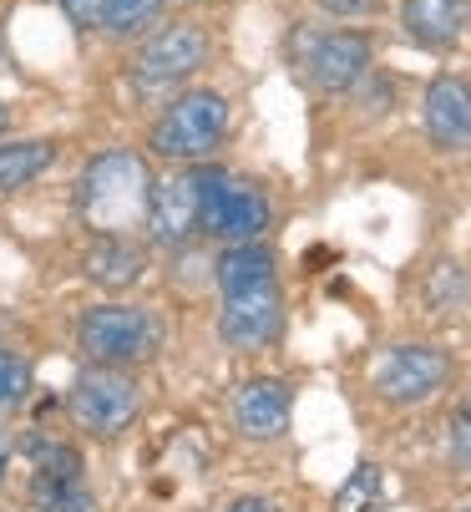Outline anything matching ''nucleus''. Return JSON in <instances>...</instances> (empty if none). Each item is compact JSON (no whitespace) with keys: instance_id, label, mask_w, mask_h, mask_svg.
<instances>
[{"instance_id":"obj_9","label":"nucleus","mask_w":471,"mask_h":512,"mask_svg":"<svg viewBox=\"0 0 471 512\" xmlns=\"http://www.w3.org/2000/svg\"><path fill=\"white\" fill-rule=\"evenodd\" d=\"M370 36L365 31H314L299 66H304V77L309 87H320L330 97L340 92H355L365 77H370Z\"/></svg>"},{"instance_id":"obj_8","label":"nucleus","mask_w":471,"mask_h":512,"mask_svg":"<svg viewBox=\"0 0 471 512\" xmlns=\"http://www.w3.org/2000/svg\"><path fill=\"white\" fill-rule=\"evenodd\" d=\"M446 381H451V355L441 345H426V340L390 345L375 360V371H370V386H375V396L385 406H421Z\"/></svg>"},{"instance_id":"obj_4","label":"nucleus","mask_w":471,"mask_h":512,"mask_svg":"<svg viewBox=\"0 0 471 512\" xmlns=\"http://www.w3.org/2000/svg\"><path fill=\"white\" fill-rule=\"evenodd\" d=\"M228 137V102L213 87H183L147 127V148L163 163H208Z\"/></svg>"},{"instance_id":"obj_2","label":"nucleus","mask_w":471,"mask_h":512,"mask_svg":"<svg viewBox=\"0 0 471 512\" xmlns=\"http://www.w3.org/2000/svg\"><path fill=\"white\" fill-rule=\"evenodd\" d=\"M203 66H208V31L198 21H157L137 41L127 77L142 102H157V97H178Z\"/></svg>"},{"instance_id":"obj_12","label":"nucleus","mask_w":471,"mask_h":512,"mask_svg":"<svg viewBox=\"0 0 471 512\" xmlns=\"http://www.w3.org/2000/svg\"><path fill=\"white\" fill-rule=\"evenodd\" d=\"M421 127L431 137V148H441V153L471 148V82L456 77V71L431 77V87L421 97Z\"/></svg>"},{"instance_id":"obj_7","label":"nucleus","mask_w":471,"mask_h":512,"mask_svg":"<svg viewBox=\"0 0 471 512\" xmlns=\"http://www.w3.org/2000/svg\"><path fill=\"white\" fill-rule=\"evenodd\" d=\"M66 411H71V421L82 426L87 436L112 442V436H122V431L137 426V416H142V386L127 376V365H97L92 360L87 371L71 381Z\"/></svg>"},{"instance_id":"obj_21","label":"nucleus","mask_w":471,"mask_h":512,"mask_svg":"<svg viewBox=\"0 0 471 512\" xmlns=\"http://www.w3.org/2000/svg\"><path fill=\"white\" fill-rule=\"evenodd\" d=\"M446 447H451V462L461 472H471V406H461L451 416V436H446Z\"/></svg>"},{"instance_id":"obj_11","label":"nucleus","mask_w":471,"mask_h":512,"mask_svg":"<svg viewBox=\"0 0 471 512\" xmlns=\"http://www.w3.org/2000/svg\"><path fill=\"white\" fill-rule=\"evenodd\" d=\"M228 416L249 442H279L289 431V416H294V391L279 376H254V381L228 391Z\"/></svg>"},{"instance_id":"obj_10","label":"nucleus","mask_w":471,"mask_h":512,"mask_svg":"<svg viewBox=\"0 0 471 512\" xmlns=\"http://www.w3.org/2000/svg\"><path fill=\"white\" fill-rule=\"evenodd\" d=\"M142 218H147L157 249H183L198 234V178H193V168L152 178Z\"/></svg>"},{"instance_id":"obj_15","label":"nucleus","mask_w":471,"mask_h":512,"mask_svg":"<svg viewBox=\"0 0 471 512\" xmlns=\"http://www.w3.org/2000/svg\"><path fill=\"white\" fill-rule=\"evenodd\" d=\"M56 163V142L51 137H21V142H0V193H21Z\"/></svg>"},{"instance_id":"obj_24","label":"nucleus","mask_w":471,"mask_h":512,"mask_svg":"<svg viewBox=\"0 0 471 512\" xmlns=\"http://www.w3.org/2000/svg\"><path fill=\"white\" fill-rule=\"evenodd\" d=\"M228 512H279V502H269V497H259V492H244V497L228 502Z\"/></svg>"},{"instance_id":"obj_14","label":"nucleus","mask_w":471,"mask_h":512,"mask_svg":"<svg viewBox=\"0 0 471 512\" xmlns=\"http://www.w3.org/2000/svg\"><path fill=\"white\" fill-rule=\"evenodd\" d=\"M142 274H147V249L132 244L127 234H97V244L87 249V279L107 295H127Z\"/></svg>"},{"instance_id":"obj_16","label":"nucleus","mask_w":471,"mask_h":512,"mask_svg":"<svg viewBox=\"0 0 471 512\" xmlns=\"http://www.w3.org/2000/svg\"><path fill=\"white\" fill-rule=\"evenodd\" d=\"M168 0H102V16H97V31L107 41H142L157 21H163Z\"/></svg>"},{"instance_id":"obj_25","label":"nucleus","mask_w":471,"mask_h":512,"mask_svg":"<svg viewBox=\"0 0 471 512\" xmlns=\"http://www.w3.org/2000/svg\"><path fill=\"white\" fill-rule=\"evenodd\" d=\"M6 472H11V436L0 431V482H6Z\"/></svg>"},{"instance_id":"obj_5","label":"nucleus","mask_w":471,"mask_h":512,"mask_svg":"<svg viewBox=\"0 0 471 512\" xmlns=\"http://www.w3.org/2000/svg\"><path fill=\"white\" fill-rule=\"evenodd\" d=\"M76 208L97 234H132V224L147 208V173L142 158L127 148H112L102 158H92L82 193H76Z\"/></svg>"},{"instance_id":"obj_13","label":"nucleus","mask_w":471,"mask_h":512,"mask_svg":"<svg viewBox=\"0 0 471 512\" xmlns=\"http://www.w3.org/2000/svg\"><path fill=\"white\" fill-rule=\"evenodd\" d=\"M471 26V0H401V31L421 51H451Z\"/></svg>"},{"instance_id":"obj_19","label":"nucleus","mask_w":471,"mask_h":512,"mask_svg":"<svg viewBox=\"0 0 471 512\" xmlns=\"http://www.w3.org/2000/svg\"><path fill=\"white\" fill-rule=\"evenodd\" d=\"M36 487H41L46 512H97V502L87 492V477H46Z\"/></svg>"},{"instance_id":"obj_26","label":"nucleus","mask_w":471,"mask_h":512,"mask_svg":"<svg viewBox=\"0 0 471 512\" xmlns=\"http://www.w3.org/2000/svg\"><path fill=\"white\" fill-rule=\"evenodd\" d=\"M0 132H6V102H0Z\"/></svg>"},{"instance_id":"obj_1","label":"nucleus","mask_w":471,"mask_h":512,"mask_svg":"<svg viewBox=\"0 0 471 512\" xmlns=\"http://www.w3.org/2000/svg\"><path fill=\"white\" fill-rule=\"evenodd\" d=\"M218 284V335L233 350H264L284 330V289H279V259L264 239L254 244H223L213 259Z\"/></svg>"},{"instance_id":"obj_3","label":"nucleus","mask_w":471,"mask_h":512,"mask_svg":"<svg viewBox=\"0 0 471 512\" xmlns=\"http://www.w3.org/2000/svg\"><path fill=\"white\" fill-rule=\"evenodd\" d=\"M193 178H198V234L203 239L254 244L269 234L274 208L259 183L228 173V168H213V163H193Z\"/></svg>"},{"instance_id":"obj_18","label":"nucleus","mask_w":471,"mask_h":512,"mask_svg":"<svg viewBox=\"0 0 471 512\" xmlns=\"http://www.w3.org/2000/svg\"><path fill=\"white\" fill-rule=\"evenodd\" d=\"M380 492H385V472L370 467V462H360V467L345 477V487L335 492V512H370V507L380 502Z\"/></svg>"},{"instance_id":"obj_17","label":"nucleus","mask_w":471,"mask_h":512,"mask_svg":"<svg viewBox=\"0 0 471 512\" xmlns=\"http://www.w3.org/2000/svg\"><path fill=\"white\" fill-rule=\"evenodd\" d=\"M26 396H31V365H26V355L11 350V345H0V416L21 411Z\"/></svg>"},{"instance_id":"obj_23","label":"nucleus","mask_w":471,"mask_h":512,"mask_svg":"<svg viewBox=\"0 0 471 512\" xmlns=\"http://www.w3.org/2000/svg\"><path fill=\"white\" fill-rule=\"evenodd\" d=\"M56 6H61V16L76 21V26H97V16H102V0H56Z\"/></svg>"},{"instance_id":"obj_22","label":"nucleus","mask_w":471,"mask_h":512,"mask_svg":"<svg viewBox=\"0 0 471 512\" xmlns=\"http://www.w3.org/2000/svg\"><path fill=\"white\" fill-rule=\"evenodd\" d=\"M325 16H335V21H360V16H370L375 11V0H314Z\"/></svg>"},{"instance_id":"obj_20","label":"nucleus","mask_w":471,"mask_h":512,"mask_svg":"<svg viewBox=\"0 0 471 512\" xmlns=\"http://www.w3.org/2000/svg\"><path fill=\"white\" fill-rule=\"evenodd\" d=\"M426 300L441 305V310L461 305V300H466V269H461V264H436L431 279H426Z\"/></svg>"},{"instance_id":"obj_27","label":"nucleus","mask_w":471,"mask_h":512,"mask_svg":"<svg viewBox=\"0 0 471 512\" xmlns=\"http://www.w3.org/2000/svg\"><path fill=\"white\" fill-rule=\"evenodd\" d=\"M461 512H471V507H461Z\"/></svg>"},{"instance_id":"obj_6","label":"nucleus","mask_w":471,"mask_h":512,"mask_svg":"<svg viewBox=\"0 0 471 512\" xmlns=\"http://www.w3.org/2000/svg\"><path fill=\"white\" fill-rule=\"evenodd\" d=\"M168 330L163 315L147 310V305H92L82 320H76V345H82L87 360L97 365H142L163 350Z\"/></svg>"}]
</instances>
